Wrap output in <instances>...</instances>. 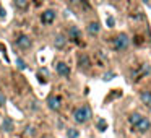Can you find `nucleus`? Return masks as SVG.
Instances as JSON below:
<instances>
[{
  "label": "nucleus",
  "instance_id": "10",
  "mask_svg": "<svg viewBox=\"0 0 151 138\" xmlns=\"http://www.w3.org/2000/svg\"><path fill=\"white\" fill-rule=\"evenodd\" d=\"M88 33L91 34V36L93 34H98L99 33V23H96V21L94 23H89L88 24Z\"/></svg>",
  "mask_w": 151,
  "mask_h": 138
},
{
  "label": "nucleus",
  "instance_id": "3",
  "mask_svg": "<svg viewBox=\"0 0 151 138\" xmlns=\"http://www.w3.org/2000/svg\"><path fill=\"white\" fill-rule=\"evenodd\" d=\"M47 104H49V107L52 109V111H59V109L62 107V101H60L59 96H49Z\"/></svg>",
  "mask_w": 151,
  "mask_h": 138
},
{
  "label": "nucleus",
  "instance_id": "12",
  "mask_svg": "<svg viewBox=\"0 0 151 138\" xmlns=\"http://www.w3.org/2000/svg\"><path fill=\"white\" fill-rule=\"evenodd\" d=\"M2 128H4L5 132H12L13 130V122H12L10 119H5L4 124H2Z\"/></svg>",
  "mask_w": 151,
  "mask_h": 138
},
{
  "label": "nucleus",
  "instance_id": "2",
  "mask_svg": "<svg viewBox=\"0 0 151 138\" xmlns=\"http://www.w3.org/2000/svg\"><path fill=\"white\" fill-rule=\"evenodd\" d=\"M130 44V39H128L127 34H119L114 39V49L115 50H125Z\"/></svg>",
  "mask_w": 151,
  "mask_h": 138
},
{
  "label": "nucleus",
  "instance_id": "18",
  "mask_svg": "<svg viewBox=\"0 0 151 138\" xmlns=\"http://www.w3.org/2000/svg\"><path fill=\"white\" fill-rule=\"evenodd\" d=\"M98 127H99V130H101V132H104L106 130V122L104 120H99L98 122Z\"/></svg>",
  "mask_w": 151,
  "mask_h": 138
},
{
  "label": "nucleus",
  "instance_id": "9",
  "mask_svg": "<svg viewBox=\"0 0 151 138\" xmlns=\"http://www.w3.org/2000/svg\"><path fill=\"white\" fill-rule=\"evenodd\" d=\"M140 98H141V101H143V104L151 106V93L150 91H143L140 94Z\"/></svg>",
  "mask_w": 151,
  "mask_h": 138
},
{
  "label": "nucleus",
  "instance_id": "23",
  "mask_svg": "<svg viewBox=\"0 0 151 138\" xmlns=\"http://www.w3.org/2000/svg\"><path fill=\"white\" fill-rule=\"evenodd\" d=\"M143 2H148V0H143Z\"/></svg>",
  "mask_w": 151,
  "mask_h": 138
},
{
  "label": "nucleus",
  "instance_id": "15",
  "mask_svg": "<svg viewBox=\"0 0 151 138\" xmlns=\"http://www.w3.org/2000/svg\"><path fill=\"white\" fill-rule=\"evenodd\" d=\"M15 5L18 8H26L28 7V0H15Z\"/></svg>",
  "mask_w": 151,
  "mask_h": 138
},
{
  "label": "nucleus",
  "instance_id": "19",
  "mask_svg": "<svg viewBox=\"0 0 151 138\" xmlns=\"http://www.w3.org/2000/svg\"><path fill=\"white\" fill-rule=\"evenodd\" d=\"M106 21H107V26H109V28H112V26H114V23H115V21H114V18H112V17H109Z\"/></svg>",
  "mask_w": 151,
  "mask_h": 138
},
{
  "label": "nucleus",
  "instance_id": "13",
  "mask_svg": "<svg viewBox=\"0 0 151 138\" xmlns=\"http://www.w3.org/2000/svg\"><path fill=\"white\" fill-rule=\"evenodd\" d=\"M70 36L73 37V41L80 42V33H78V29H76V28H72V29H70Z\"/></svg>",
  "mask_w": 151,
  "mask_h": 138
},
{
  "label": "nucleus",
  "instance_id": "14",
  "mask_svg": "<svg viewBox=\"0 0 151 138\" xmlns=\"http://www.w3.org/2000/svg\"><path fill=\"white\" fill-rule=\"evenodd\" d=\"M140 119H141V115H140V114H132L130 117H128V120H130V124H132V125H135L138 120H140Z\"/></svg>",
  "mask_w": 151,
  "mask_h": 138
},
{
  "label": "nucleus",
  "instance_id": "8",
  "mask_svg": "<svg viewBox=\"0 0 151 138\" xmlns=\"http://www.w3.org/2000/svg\"><path fill=\"white\" fill-rule=\"evenodd\" d=\"M67 39L63 36H55V39H54V46L57 47V49H62L63 46H65Z\"/></svg>",
  "mask_w": 151,
  "mask_h": 138
},
{
  "label": "nucleus",
  "instance_id": "6",
  "mask_svg": "<svg viewBox=\"0 0 151 138\" xmlns=\"http://www.w3.org/2000/svg\"><path fill=\"white\" fill-rule=\"evenodd\" d=\"M17 46L21 47V49H29V47H31V39L23 34V36H20V37L17 39Z\"/></svg>",
  "mask_w": 151,
  "mask_h": 138
},
{
  "label": "nucleus",
  "instance_id": "1",
  "mask_svg": "<svg viewBox=\"0 0 151 138\" xmlns=\"http://www.w3.org/2000/svg\"><path fill=\"white\" fill-rule=\"evenodd\" d=\"M75 122H78V124H85V122H88L89 119H91V111H89L88 106H83V107H78L75 111Z\"/></svg>",
  "mask_w": 151,
  "mask_h": 138
},
{
  "label": "nucleus",
  "instance_id": "17",
  "mask_svg": "<svg viewBox=\"0 0 151 138\" xmlns=\"http://www.w3.org/2000/svg\"><path fill=\"white\" fill-rule=\"evenodd\" d=\"M17 65H18V68H20V70H24V68H26V63H24L21 59H17Z\"/></svg>",
  "mask_w": 151,
  "mask_h": 138
},
{
  "label": "nucleus",
  "instance_id": "11",
  "mask_svg": "<svg viewBox=\"0 0 151 138\" xmlns=\"http://www.w3.org/2000/svg\"><path fill=\"white\" fill-rule=\"evenodd\" d=\"M78 63H80V67H83V68H88V67H89V59L83 54V55H80Z\"/></svg>",
  "mask_w": 151,
  "mask_h": 138
},
{
  "label": "nucleus",
  "instance_id": "4",
  "mask_svg": "<svg viewBox=\"0 0 151 138\" xmlns=\"http://www.w3.org/2000/svg\"><path fill=\"white\" fill-rule=\"evenodd\" d=\"M135 127H137V130L138 132H146V130H150V127H151V124H150V120H148L146 117H141L140 120L135 124Z\"/></svg>",
  "mask_w": 151,
  "mask_h": 138
},
{
  "label": "nucleus",
  "instance_id": "22",
  "mask_svg": "<svg viewBox=\"0 0 151 138\" xmlns=\"http://www.w3.org/2000/svg\"><path fill=\"white\" fill-rule=\"evenodd\" d=\"M0 17L5 18V10H2V8H0Z\"/></svg>",
  "mask_w": 151,
  "mask_h": 138
},
{
  "label": "nucleus",
  "instance_id": "16",
  "mask_svg": "<svg viewBox=\"0 0 151 138\" xmlns=\"http://www.w3.org/2000/svg\"><path fill=\"white\" fill-rule=\"evenodd\" d=\"M67 137H68V138H76V137H78V130H75V128H70V130L67 132Z\"/></svg>",
  "mask_w": 151,
  "mask_h": 138
},
{
  "label": "nucleus",
  "instance_id": "7",
  "mask_svg": "<svg viewBox=\"0 0 151 138\" xmlns=\"http://www.w3.org/2000/svg\"><path fill=\"white\" fill-rule=\"evenodd\" d=\"M57 73H59V75H62V76H68L70 75L68 65H65L63 62H59V63H57Z\"/></svg>",
  "mask_w": 151,
  "mask_h": 138
},
{
  "label": "nucleus",
  "instance_id": "20",
  "mask_svg": "<svg viewBox=\"0 0 151 138\" xmlns=\"http://www.w3.org/2000/svg\"><path fill=\"white\" fill-rule=\"evenodd\" d=\"M4 102H5V96L2 94V93H0V106L4 104Z\"/></svg>",
  "mask_w": 151,
  "mask_h": 138
},
{
  "label": "nucleus",
  "instance_id": "5",
  "mask_svg": "<svg viewBox=\"0 0 151 138\" xmlns=\"http://www.w3.org/2000/svg\"><path fill=\"white\" fill-rule=\"evenodd\" d=\"M54 20H55V12H52V10H46L42 13V17H41V21L46 24H50Z\"/></svg>",
  "mask_w": 151,
  "mask_h": 138
},
{
  "label": "nucleus",
  "instance_id": "21",
  "mask_svg": "<svg viewBox=\"0 0 151 138\" xmlns=\"http://www.w3.org/2000/svg\"><path fill=\"white\" fill-rule=\"evenodd\" d=\"M112 76H114L112 73H109V75H104V80H112Z\"/></svg>",
  "mask_w": 151,
  "mask_h": 138
}]
</instances>
